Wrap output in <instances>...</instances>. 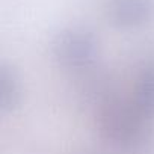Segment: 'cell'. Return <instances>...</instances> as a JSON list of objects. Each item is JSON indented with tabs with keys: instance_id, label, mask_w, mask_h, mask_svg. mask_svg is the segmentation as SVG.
<instances>
[{
	"instance_id": "5b68a950",
	"label": "cell",
	"mask_w": 154,
	"mask_h": 154,
	"mask_svg": "<svg viewBox=\"0 0 154 154\" xmlns=\"http://www.w3.org/2000/svg\"><path fill=\"white\" fill-rule=\"evenodd\" d=\"M134 104L151 119H154V63L145 66L134 86Z\"/></svg>"
},
{
	"instance_id": "277c9868",
	"label": "cell",
	"mask_w": 154,
	"mask_h": 154,
	"mask_svg": "<svg viewBox=\"0 0 154 154\" xmlns=\"http://www.w3.org/2000/svg\"><path fill=\"white\" fill-rule=\"evenodd\" d=\"M23 98L21 80L12 66L2 63L0 66V109L3 113L14 112Z\"/></svg>"
},
{
	"instance_id": "6da1fadb",
	"label": "cell",
	"mask_w": 154,
	"mask_h": 154,
	"mask_svg": "<svg viewBox=\"0 0 154 154\" xmlns=\"http://www.w3.org/2000/svg\"><path fill=\"white\" fill-rule=\"evenodd\" d=\"M101 137L124 154H154V127L131 100L107 98L97 113Z\"/></svg>"
},
{
	"instance_id": "3957f363",
	"label": "cell",
	"mask_w": 154,
	"mask_h": 154,
	"mask_svg": "<svg viewBox=\"0 0 154 154\" xmlns=\"http://www.w3.org/2000/svg\"><path fill=\"white\" fill-rule=\"evenodd\" d=\"M107 15L119 29H137L154 15V0H107Z\"/></svg>"
},
{
	"instance_id": "7a4b0ae2",
	"label": "cell",
	"mask_w": 154,
	"mask_h": 154,
	"mask_svg": "<svg viewBox=\"0 0 154 154\" xmlns=\"http://www.w3.org/2000/svg\"><path fill=\"white\" fill-rule=\"evenodd\" d=\"M53 56L60 66L69 71L89 69L98 57V39L85 27H66L53 41Z\"/></svg>"
}]
</instances>
